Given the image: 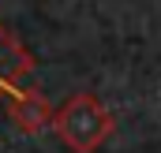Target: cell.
Returning <instances> with one entry per match:
<instances>
[{"instance_id": "1", "label": "cell", "mask_w": 161, "mask_h": 153, "mask_svg": "<svg viewBox=\"0 0 161 153\" xmlns=\"http://www.w3.org/2000/svg\"><path fill=\"white\" fill-rule=\"evenodd\" d=\"M60 142L71 153H94L105 146V138L113 135V112L105 108L101 97L94 93H71L60 108H56V119H53Z\"/></svg>"}, {"instance_id": "2", "label": "cell", "mask_w": 161, "mask_h": 153, "mask_svg": "<svg viewBox=\"0 0 161 153\" xmlns=\"http://www.w3.org/2000/svg\"><path fill=\"white\" fill-rule=\"evenodd\" d=\"M8 116H11V123L23 135H38V131H45L56 119V108L38 90H11L8 93Z\"/></svg>"}, {"instance_id": "3", "label": "cell", "mask_w": 161, "mask_h": 153, "mask_svg": "<svg viewBox=\"0 0 161 153\" xmlns=\"http://www.w3.org/2000/svg\"><path fill=\"white\" fill-rule=\"evenodd\" d=\"M30 71V56L19 49V41H11L4 30H0V97H8L15 86V78Z\"/></svg>"}]
</instances>
